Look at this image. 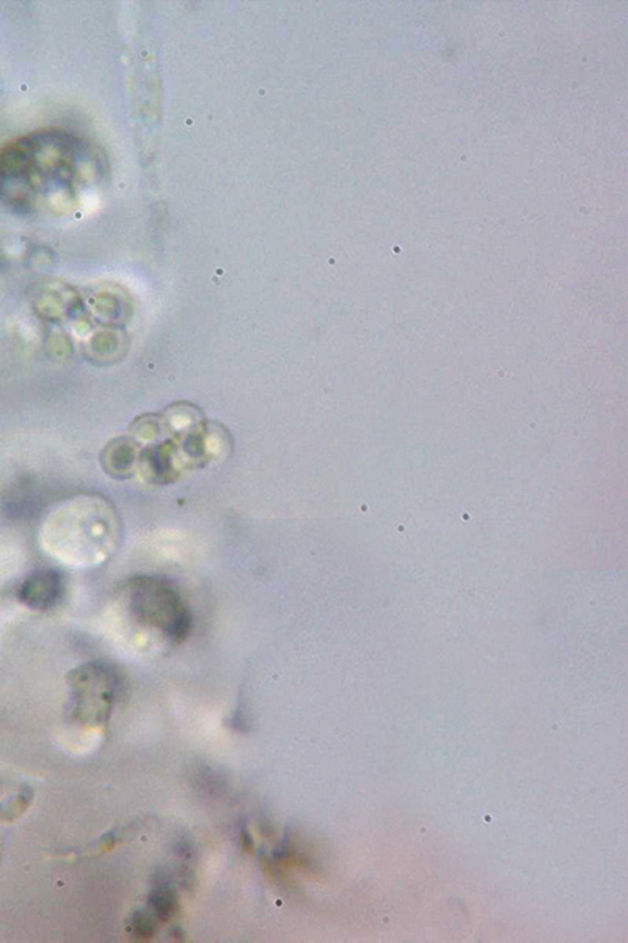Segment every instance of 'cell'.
Listing matches in <instances>:
<instances>
[{
  "mask_svg": "<svg viewBox=\"0 0 628 943\" xmlns=\"http://www.w3.org/2000/svg\"><path fill=\"white\" fill-rule=\"evenodd\" d=\"M67 592V580L59 569L36 572L19 589V599L36 611H49L59 606Z\"/></svg>",
  "mask_w": 628,
  "mask_h": 943,
  "instance_id": "3",
  "label": "cell"
},
{
  "mask_svg": "<svg viewBox=\"0 0 628 943\" xmlns=\"http://www.w3.org/2000/svg\"><path fill=\"white\" fill-rule=\"evenodd\" d=\"M150 903L156 915L162 920L171 919V915H173L178 909L177 900H175V896L171 895L169 890H156L153 895H151Z\"/></svg>",
  "mask_w": 628,
  "mask_h": 943,
  "instance_id": "4",
  "label": "cell"
},
{
  "mask_svg": "<svg viewBox=\"0 0 628 943\" xmlns=\"http://www.w3.org/2000/svg\"><path fill=\"white\" fill-rule=\"evenodd\" d=\"M129 927H131L132 934H136L140 939H150L154 934L153 920H151L150 915L140 914V912L132 915V922Z\"/></svg>",
  "mask_w": 628,
  "mask_h": 943,
  "instance_id": "5",
  "label": "cell"
},
{
  "mask_svg": "<svg viewBox=\"0 0 628 943\" xmlns=\"http://www.w3.org/2000/svg\"><path fill=\"white\" fill-rule=\"evenodd\" d=\"M129 611L137 622L158 631L173 644L186 641L192 627V615L185 598L170 582L154 576H139L126 585Z\"/></svg>",
  "mask_w": 628,
  "mask_h": 943,
  "instance_id": "1",
  "label": "cell"
},
{
  "mask_svg": "<svg viewBox=\"0 0 628 943\" xmlns=\"http://www.w3.org/2000/svg\"><path fill=\"white\" fill-rule=\"evenodd\" d=\"M72 713L81 724H108L117 692L118 673L108 664L90 663L71 672Z\"/></svg>",
  "mask_w": 628,
  "mask_h": 943,
  "instance_id": "2",
  "label": "cell"
}]
</instances>
